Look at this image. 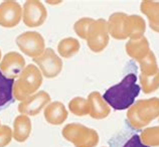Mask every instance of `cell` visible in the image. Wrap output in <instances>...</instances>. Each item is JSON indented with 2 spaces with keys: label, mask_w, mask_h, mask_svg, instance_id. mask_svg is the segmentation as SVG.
Returning a JSON list of instances; mask_svg holds the SVG:
<instances>
[{
  "label": "cell",
  "mask_w": 159,
  "mask_h": 147,
  "mask_svg": "<svg viewBox=\"0 0 159 147\" xmlns=\"http://www.w3.org/2000/svg\"><path fill=\"white\" fill-rule=\"evenodd\" d=\"M69 109L72 114L83 117L90 114V107L88 100L83 97H75L69 102Z\"/></svg>",
  "instance_id": "22"
},
{
  "label": "cell",
  "mask_w": 159,
  "mask_h": 147,
  "mask_svg": "<svg viewBox=\"0 0 159 147\" xmlns=\"http://www.w3.org/2000/svg\"><path fill=\"white\" fill-rule=\"evenodd\" d=\"M159 118V98L138 100L128 109L127 121L133 129H142Z\"/></svg>",
  "instance_id": "2"
},
{
  "label": "cell",
  "mask_w": 159,
  "mask_h": 147,
  "mask_svg": "<svg viewBox=\"0 0 159 147\" xmlns=\"http://www.w3.org/2000/svg\"><path fill=\"white\" fill-rule=\"evenodd\" d=\"M25 60L19 53L9 52L0 62V71L8 79L15 80L25 69Z\"/></svg>",
  "instance_id": "10"
},
{
  "label": "cell",
  "mask_w": 159,
  "mask_h": 147,
  "mask_svg": "<svg viewBox=\"0 0 159 147\" xmlns=\"http://www.w3.org/2000/svg\"><path fill=\"white\" fill-rule=\"evenodd\" d=\"M32 125L29 117L26 115H19L15 118L13 122L12 136L17 142H24L28 139L31 133Z\"/></svg>",
  "instance_id": "17"
},
{
  "label": "cell",
  "mask_w": 159,
  "mask_h": 147,
  "mask_svg": "<svg viewBox=\"0 0 159 147\" xmlns=\"http://www.w3.org/2000/svg\"><path fill=\"white\" fill-rule=\"evenodd\" d=\"M22 19V7L13 0H7L0 4V26L11 28Z\"/></svg>",
  "instance_id": "11"
},
{
  "label": "cell",
  "mask_w": 159,
  "mask_h": 147,
  "mask_svg": "<svg viewBox=\"0 0 159 147\" xmlns=\"http://www.w3.org/2000/svg\"><path fill=\"white\" fill-rule=\"evenodd\" d=\"M44 119L52 125H61L68 119V110L61 102L49 103L43 111Z\"/></svg>",
  "instance_id": "14"
},
{
  "label": "cell",
  "mask_w": 159,
  "mask_h": 147,
  "mask_svg": "<svg viewBox=\"0 0 159 147\" xmlns=\"http://www.w3.org/2000/svg\"><path fill=\"white\" fill-rule=\"evenodd\" d=\"M123 147H149L145 145L143 142L141 141L139 135H133L130 139H129Z\"/></svg>",
  "instance_id": "27"
},
{
  "label": "cell",
  "mask_w": 159,
  "mask_h": 147,
  "mask_svg": "<svg viewBox=\"0 0 159 147\" xmlns=\"http://www.w3.org/2000/svg\"><path fill=\"white\" fill-rule=\"evenodd\" d=\"M0 126H1V122H0Z\"/></svg>",
  "instance_id": "29"
},
{
  "label": "cell",
  "mask_w": 159,
  "mask_h": 147,
  "mask_svg": "<svg viewBox=\"0 0 159 147\" xmlns=\"http://www.w3.org/2000/svg\"><path fill=\"white\" fill-rule=\"evenodd\" d=\"M48 18V11L43 2L39 0H27L23 4L22 19L27 27H39Z\"/></svg>",
  "instance_id": "8"
},
{
  "label": "cell",
  "mask_w": 159,
  "mask_h": 147,
  "mask_svg": "<svg viewBox=\"0 0 159 147\" xmlns=\"http://www.w3.org/2000/svg\"><path fill=\"white\" fill-rule=\"evenodd\" d=\"M16 44L27 57L35 58L45 50V43L43 35L36 31H26L16 37Z\"/></svg>",
  "instance_id": "6"
},
{
  "label": "cell",
  "mask_w": 159,
  "mask_h": 147,
  "mask_svg": "<svg viewBox=\"0 0 159 147\" xmlns=\"http://www.w3.org/2000/svg\"><path fill=\"white\" fill-rule=\"evenodd\" d=\"M88 103L90 107V116L96 120L105 119L110 115L111 107L104 100L103 96L98 91H94L88 96Z\"/></svg>",
  "instance_id": "12"
},
{
  "label": "cell",
  "mask_w": 159,
  "mask_h": 147,
  "mask_svg": "<svg viewBox=\"0 0 159 147\" xmlns=\"http://www.w3.org/2000/svg\"><path fill=\"white\" fill-rule=\"evenodd\" d=\"M138 62L140 66V74L142 75H154L159 72L156 57L152 50H150L146 57L138 61Z\"/></svg>",
  "instance_id": "21"
},
{
  "label": "cell",
  "mask_w": 159,
  "mask_h": 147,
  "mask_svg": "<svg viewBox=\"0 0 159 147\" xmlns=\"http://www.w3.org/2000/svg\"><path fill=\"white\" fill-rule=\"evenodd\" d=\"M158 121H159V118H158Z\"/></svg>",
  "instance_id": "30"
},
{
  "label": "cell",
  "mask_w": 159,
  "mask_h": 147,
  "mask_svg": "<svg viewBox=\"0 0 159 147\" xmlns=\"http://www.w3.org/2000/svg\"><path fill=\"white\" fill-rule=\"evenodd\" d=\"M146 30V22L143 17L140 15L132 14L128 15L125 20V33L127 39H136L144 36Z\"/></svg>",
  "instance_id": "16"
},
{
  "label": "cell",
  "mask_w": 159,
  "mask_h": 147,
  "mask_svg": "<svg viewBox=\"0 0 159 147\" xmlns=\"http://www.w3.org/2000/svg\"><path fill=\"white\" fill-rule=\"evenodd\" d=\"M49 103H51V96L45 91H39L24 101H21L18 105V111L22 115L36 116Z\"/></svg>",
  "instance_id": "9"
},
{
  "label": "cell",
  "mask_w": 159,
  "mask_h": 147,
  "mask_svg": "<svg viewBox=\"0 0 159 147\" xmlns=\"http://www.w3.org/2000/svg\"><path fill=\"white\" fill-rule=\"evenodd\" d=\"M140 85L145 94H151L159 89V72L154 75L140 74Z\"/></svg>",
  "instance_id": "23"
},
{
  "label": "cell",
  "mask_w": 159,
  "mask_h": 147,
  "mask_svg": "<svg viewBox=\"0 0 159 147\" xmlns=\"http://www.w3.org/2000/svg\"><path fill=\"white\" fill-rule=\"evenodd\" d=\"M140 90L141 87L137 84L136 75L129 74L117 85L109 88L104 93L103 98L114 110L122 111L129 109L135 103Z\"/></svg>",
  "instance_id": "1"
},
{
  "label": "cell",
  "mask_w": 159,
  "mask_h": 147,
  "mask_svg": "<svg viewBox=\"0 0 159 147\" xmlns=\"http://www.w3.org/2000/svg\"><path fill=\"white\" fill-rule=\"evenodd\" d=\"M43 85V74L40 70L34 65H28L19 75L13 85V96L16 100L24 101L31 95L35 94L36 91Z\"/></svg>",
  "instance_id": "3"
},
{
  "label": "cell",
  "mask_w": 159,
  "mask_h": 147,
  "mask_svg": "<svg viewBox=\"0 0 159 147\" xmlns=\"http://www.w3.org/2000/svg\"><path fill=\"white\" fill-rule=\"evenodd\" d=\"M81 48L80 41L74 37H66L61 39L57 44V52L64 58H70L79 53Z\"/></svg>",
  "instance_id": "19"
},
{
  "label": "cell",
  "mask_w": 159,
  "mask_h": 147,
  "mask_svg": "<svg viewBox=\"0 0 159 147\" xmlns=\"http://www.w3.org/2000/svg\"><path fill=\"white\" fill-rule=\"evenodd\" d=\"M125 49L129 57L138 62L148 54L150 52V44L148 39L145 36H142L140 39H129L125 45Z\"/></svg>",
  "instance_id": "15"
},
{
  "label": "cell",
  "mask_w": 159,
  "mask_h": 147,
  "mask_svg": "<svg viewBox=\"0 0 159 147\" xmlns=\"http://www.w3.org/2000/svg\"><path fill=\"white\" fill-rule=\"evenodd\" d=\"M65 139L76 147H96L100 141L98 132L80 123H70L61 130Z\"/></svg>",
  "instance_id": "4"
},
{
  "label": "cell",
  "mask_w": 159,
  "mask_h": 147,
  "mask_svg": "<svg viewBox=\"0 0 159 147\" xmlns=\"http://www.w3.org/2000/svg\"><path fill=\"white\" fill-rule=\"evenodd\" d=\"M33 62L37 65L43 76L48 79L57 77L62 70L61 58L51 48H45L39 57L33 58Z\"/></svg>",
  "instance_id": "7"
},
{
  "label": "cell",
  "mask_w": 159,
  "mask_h": 147,
  "mask_svg": "<svg viewBox=\"0 0 159 147\" xmlns=\"http://www.w3.org/2000/svg\"><path fill=\"white\" fill-rule=\"evenodd\" d=\"M128 14L124 12H115L107 20V26L109 35L113 39L118 40L127 39L126 33H125V20Z\"/></svg>",
  "instance_id": "13"
},
{
  "label": "cell",
  "mask_w": 159,
  "mask_h": 147,
  "mask_svg": "<svg viewBox=\"0 0 159 147\" xmlns=\"http://www.w3.org/2000/svg\"><path fill=\"white\" fill-rule=\"evenodd\" d=\"M140 10L147 17L150 28L159 33V2L144 0L140 4Z\"/></svg>",
  "instance_id": "18"
},
{
  "label": "cell",
  "mask_w": 159,
  "mask_h": 147,
  "mask_svg": "<svg viewBox=\"0 0 159 147\" xmlns=\"http://www.w3.org/2000/svg\"><path fill=\"white\" fill-rule=\"evenodd\" d=\"M14 82L15 80L6 78L0 71V107L12 100Z\"/></svg>",
  "instance_id": "20"
},
{
  "label": "cell",
  "mask_w": 159,
  "mask_h": 147,
  "mask_svg": "<svg viewBox=\"0 0 159 147\" xmlns=\"http://www.w3.org/2000/svg\"><path fill=\"white\" fill-rule=\"evenodd\" d=\"M2 58H1V49H0V61H1Z\"/></svg>",
  "instance_id": "28"
},
{
  "label": "cell",
  "mask_w": 159,
  "mask_h": 147,
  "mask_svg": "<svg viewBox=\"0 0 159 147\" xmlns=\"http://www.w3.org/2000/svg\"><path fill=\"white\" fill-rule=\"evenodd\" d=\"M110 39L108 32L107 20L99 18L95 20L90 27L87 37V44L93 53H101L107 48Z\"/></svg>",
  "instance_id": "5"
},
{
  "label": "cell",
  "mask_w": 159,
  "mask_h": 147,
  "mask_svg": "<svg viewBox=\"0 0 159 147\" xmlns=\"http://www.w3.org/2000/svg\"><path fill=\"white\" fill-rule=\"evenodd\" d=\"M95 21V19L91 17H83L80 18L76 23L74 24V30L77 33L79 37H81L82 39H87L88 33H89L90 27Z\"/></svg>",
  "instance_id": "25"
},
{
  "label": "cell",
  "mask_w": 159,
  "mask_h": 147,
  "mask_svg": "<svg viewBox=\"0 0 159 147\" xmlns=\"http://www.w3.org/2000/svg\"><path fill=\"white\" fill-rule=\"evenodd\" d=\"M12 138V129L7 125L0 126V147H5L10 143Z\"/></svg>",
  "instance_id": "26"
},
{
  "label": "cell",
  "mask_w": 159,
  "mask_h": 147,
  "mask_svg": "<svg viewBox=\"0 0 159 147\" xmlns=\"http://www.w3.org/2000/svg\"><path fill=\"white\" fill-rule=\"evenodd\" d=\"M140 139L145 145L149 147L159 146V126L144 129L140 134Z\"/></svg>",
  "instance_id": "24"
}]
</instances>
